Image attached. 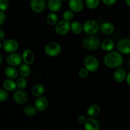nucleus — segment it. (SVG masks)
Here are the masks:
<instances>
[{"label": "nucleus", "instance_id": "nucleus-4", "mask_svg": "<svg viewBox=\"0 0 130 130\" xmlns=\"http://www.w3.org/2000/svg\"><path fill=\"white\" fill-rule=\"evenodd\" d=\"M85 67L90 72H95L99 69V62L97 58L92 55H88L84 60Z\"/></svg>", "mask_w": 130, "mask_h": 130}, {"label": "nucleus", "instance_id": "nucleus-8", "mask_svg": "<svg viewBox=\"0 0 130 130\" xmlns=\"http://www.w3.org/2000/svg\"><path fill=\"white\" fill-rule=\"evenodd\" d=\"M117 49L122 54L128 55L130 53V39H123L118 41Z\"/></svg>", "mask_w": 130, "mask_h": 130}, {"label": "nucleus", "instance_id": "nucleus-9", "mask_svg": "<svg viewBox=\"0 0 130 130\" xmlns=\"http://www.w3.org/2000/svg\"><path fill=\"white\" fill-rule=\"evenodd\" d=\"M14 101L18 104H24L27 102L29 96L25 91H23L22 89L16 90L13 94Z\"/></svg>", "mask_w": 130, "mask_h": 130}, {"label": "nucleus", "instance_id": "nucleus-35", "mask_svg": "<svg viewBox=\"0 0 130 130\" xmlns=\"http://www.w3.org/2000/svg\"><path fill=\"white\" fill-rule=\"evenodd\" d=\"M103 3L107 6H112L116 3L117 0H102Z\"/></svg>", "mask_w": 130, "mask_h": 130}, {"label": "nucleus", "instance_id": "nucleus-12", "mask_svg": "<svg viewBox=\"0 0 130 130\" xmlns=\"http://www.w3.org/2000/svg\"><path fill=\"white\" fill-rule=\"evenodd\" d=\"M34 106L39 112L44 111L48 106V101L44 96H39L34 102Z\"/></svg>", "mask_w": 130, "mask_h": 130}, {"label": "nucleus", "instance_id": "nucleus-42", "mask_svg": "<svg viewBox=\"0 0 130 130\" xmlns=\"http://www.w3.org/2000/svg\"><path fill=\"white\" fill-rule=\"evenodd\" d=\"M62 1H68V0H62Z\"/></svg>", "mask_w": 130, "mask_h": 130}, {"label": "nucleus", "instance_id": "nucleus-15", "mask_svg": "<svg viewBox=\"0 0 130 130\" xmlns=\"http://www.w3.org/2000/svg\"><path fill=\"white\" fill-rule=\"evenodd\" d=\"M114 79L117 83H122L126 79V74L123 69L119 68L114 72Z\"/></svg>", "mask_w": 130, "mask_h": 130}, {"label": "nucleus", "instance_id": "nucleus-5", "mask_svg": "<svg viewBox=\"0 0 130 130\" xmlns=\"http://www.w3.org/2000/svg\"><path fill=\"white\" fill-rule=\"evenodd\" d=\"M99 23L95 20H87L83 24V30L88 35H95L99 32Z\"/></svg>", "mask_w": 130, "mask_h": 130}, {"label": "nucleus", "instance_id": "nucleus-21", "mask_svg": "<svg viewBox=\"0 0 130 130\" xmlns=\"http://www.w3.org/2000/svg\"><path fill=\"white\" fill-rule=\"evenodd\" d=\"M17 85L12 79H8L5 80L3 83V87L7 91H13L16 89Z\"/></svg>", "mask_w": 130, "mask_h": 130}, {"label": "nucleus", "instance_id": "nucleus-2", "mask_svg": "<svg viewBox=\"0 0 130 130\" xmlns=\"http://www.w3.org/2000/svg\"><path fill=\"white\" fill-rule=\"evenodd\" d=\"M100 39L95 35H88L83 41V46L86 50L94 51L97 50L100 46Z\"/></svg>", "mask_w": 130, "mask_h": 130}, {"label": "nucleus", "instance_id": "nucleus-3", "mask_svg": "<svg viewBox=\"0 0 130 130\" xmlns=\"http://www.w3.org/2000/svg\"><path fill=\"white\" fill-rule=\"evenodd\" d=\"M61 51L62 47L57 42L48 43L44 47V52L49 57H56L60 53Z\"/></svg>", "mask_w": 130, "mask_h": 130}, {"label": "nucleus", "instance_id": "nucleus-11", "mask_svg": "<svg viewBox=\"0 0 130 130\" xmlns=\"http://www.w3.org/2000/svg\"><path fill=\"white\" fill-rule=\"evenodd\" d=\"M45 0H31L30 8L35 13H41L46 8Z\"/></svg>", "mask_w": 130, "mask_h": 130}, {"label": "nucleus", "instance_id": "nucleus-29", "mask_svg": "<svg viewBox=\"0 0 130 130\" xmlns=\"http://www.w3.org/2000/svg\"><path fill=\"white\" fill-rule=\"evenodd\" d=\"M17 85L19 89H24L27 86V81L25 79V77H20L17 81Z\"/></svg>", "mask_w": 130, "mask_h": 130}, {"label": "nucleus", "instance_id": "nucleus-10", "mask_svg": "<svg viewBox=\"0 0 130 130\" xmlns=\"http://www.w3.org/2000/svg\"><path fill=\"white\" fill-rule=\"evenodd\" d=\"M22 57L18 53H11L6 57V62L8 65L11 66H19L22 62Z\"/></svg>", "mask_w": 130, "mask_h": 130}, {"label": "nucleus", "instance_id": "nucleus-1", "mask_svg": "<svg viewBox=\"0 0 130 130\" xmlns=\"http://www.w3.org/2000/svg\"><path fill=\"white\" fill-rule=\"evenodd\" d=\"M104 62V64L109 68H118L123 64V58L120 52L110 51L105 56Z\"/></svg>", "mask_w": 130, "mask_h": 130}, {"label": "nucleus", "instance_id": "nucleus-13", "mask_svg": "<svg viewBox=\"0 0 130 130\" xmlns=\"http://www.w3.org/2000/svg\"><path fill=\"white\" fill-rule=\"evenodd\" d=\"M85 129L86 130H99L100 125L96 119L91 117L87 118L85 124Z\"/></svg>", "mask_w": 130, "mask_h": 130}, {"label": "nucleus", "instance_id": "nucleus-26", "mask_svg": "<svg viewBox=\"0 0 130 130\" xmlns=\"http://www.w3.org/2000/svg\"><path fill=\"white\" fill-rule=\"evenodd\" d=\"M46 22L50 25H56L58 22V16L55 12H51L47 15Z\"/></svg>", "mask_w": 130, "mask_h": 130}, {"label": "nucleus", "instance_id": "nucleus-19", "mask_svg": "<svg viewBox=\"0 0 130 130\" xmlns=\"http://www.w3.org/2000/svg\"><path fill=\"white\" fill-rule=\"evenodd\" d=\"M100 29L104 34H107V35L111 34L114 31V25L109 22H105L102 23L100 25Z\"/></svg>", "mask_w": 130, "mask_h": 130}, {"label": "nucleus", "instance_id": "nucleus-22", "mask_svg": "<svg viewBox=\"0 0 130 130\" xmlns=\"http://www.w3.org/2000/svg\"><path fill=\"white\" fill-rule=\"evenodd\" d=\"M101 48L105 52H110L114 47V43L112 39H106L102 42L100 44Z\"/></svg>", "mask_w": 130, "mask_h": 130}, {"label": "nucleus", "instance_id": "nucleus-32", "mask_svg": "<svg viewBox=\"0 0 130 130\" xmlns=\"http://www.w3.org/2000/svg\"><path fill=\"white\" fill-rule=\"evenodd\" d=\"M9 8V2L8 0H0V10L1 11H6Z\"/></svg>", "mask_w": 130, "mask_h": 130}, {"label": "nucleus", "instance_id": "nucleus-20", "mask_svg": "<svg viewBox=\"0 0 130 130\" xmlns=\"http://www.w3.org/2000/svg\"><path fill=\"white\" fill-rule=\"evenodd\" d=\"M5 76L9 79H13L17 78L19 75V72L14 67V66H9V67H6L5 69Z\"/></svg>", "mask_w": 130, "mask_h": 130}, {"label": "nucleus", "instance_id": "nucleus-43", "mask_svg": "<svg viewBox=\"0 0 130 130\" xmlns=\"http://www.w3.org/2000/svg\"><path fill=\"white\" fill-rule=\"evenodd\" d=\"M45 1H48V0H45Z\"/></svg>", "mask_w": 130, "mask_h": 130}, {"label": "nucleus", "instance_id": "nucleus-31", "mask_svg": "<svg viewBox=\"0 0 130 130\" xmlns=\"http://www.w3.org/2000/svg\"><path fill=\"white\" fill-rule=\"evenodd\" d=\"M7 90H6L4 88H1L0 89V102H5L8 99V95Z\"/></svg>", "mask_w": 130, "mask_h": 130}, {"label": "nucleus", "instance_id": "nucleus-7", "mask_svg": "<svg viewBox=\"0 0 130 130\" xmlns=\"http://www.w3.org/2000/svg\"><path fill=\"white\" fill-rule=\"evenodd\" d=\"M2 47L5 52L9 53H15L16 51H17V50L19 48V44L17 41L10 39L5 40L3 42Z\"/></svg>", "mask_w": 130, "mask_h": 130}, {"label": "nucleus", "instance_id": "nucleus-18", "mask_svg": "<svg viewBox=\"0 0 130 130\" xmlns=\"http://www.w3.org/2000/svg\"><path fill=\"white\" fill-rule=\"evenodd\" d=\"M100 107L97 104H92L90 105L87 109V115L89 117H91V118H95L97 116L100 112Z\"/></svg>", "mask_w": 130, "mask_h": 130}, {"label": "nucleus", "instance_id": "nucleus-6", "mask_svg": "<svg viewBox=\"0 0 130 130\" xmlns=\"http://www.w3.org/2000/svg\"><path fill=\"white\" fill-rule=\"evenodd\" d=\"M71 29V24L69 21L64 20L57 22L55 25V31L58 35L64 36L69 32Z\"/></svg>", "mask_w": 130, "mask_h": 130}, {"label": "nucleus", "instance_id": "nucleus-33", "mask_svg": "<svg viewBox=\"0 0 130 130\" xmlns=\"http://www.w3.org/2000/svg\"><path fill=\"white\" fill-rule=\"evenodd\" d=\"M89 72H89V71L85 67V68L81 69L79 70V71L78 72V75L79 76L80 78L85 79L88 76Z\"/></svg>", "mask_w": 130, "mask_h": 130}, {"label": "nucleus", "instance_id": "nucleus-16", "mask_svg": "<svg viewBox=\"0 0 130 130\" xmlns=\"http://www.w3.org/2000/svg\"><path fill=\"white\" fill-rule=\"evenodd\" d=\"M62 7V0H48V8L52 12H57Z\"/></svg>", "mask_w": 130, "mask_h": 130}, {"label": "nucleus", "instance_id": "nucleus-28", "mask_svg": "<svg viewBox=\"0 0 130 130\" xmlns=\"http://www.w3.org/2000/svg\"><path fill=\"white\" fill-rule=\"evenodd\" d=\"M85 3L88 8L94 10L98 7L100 3V0H85Z\"/></svg>", "mask_w": 130, "mask_h": 130}, {"label": "nucleus", "instance_id": "nucleus-27", "mask_svg": "<svg viewBox=\"0 0 130 130\" xmlns=\"http://www.w3.org/2000/svg\"><path fill=\"white\" fill-rule=\"evenodd\" d=\"M37 109L35 107V106H32V105H28L24 107V112L25 113V115L28 116H34L37 113Z\"/></svg>", "mask_w": 130, "mask_h": 130}, {"label": "nucleus", "instance_id": "nucleus-14", "mask_svg": "<svg viewBox=\"0 0 130 130\" xmlns=\"http://www.w3.org/2000/svg\"><path fill=\"white\" fill-rule=\"evenodd\" d=\"M69 6L74 12H80L83 9L84 4L82 0H69Z\"/></svg>", "mask_w": 130, "mask_h": 130}, {"label": "nucleus", "instance_id": "nucleus-25", "mask_svg": "<svg viewBox=\"0 0 130 130\" xmlns=\"http://www.w3.org/2000/svg\"><path fill=\"white\" fill-rule=\"evenodd\" d=\"M30 72H31V70H30L29 65L25 63V64H22L20 66V68H19V73L22 77H29L30 75Z\"/></svg>", "mask_w": 130, "mask_h": 130}, {"label": "nucleus", "instance_id": "nucleus-30", "mask_svg": "<svg viewBox=\"0 0 130 130\" xmlns=\"http://www.w3.org/2000/svg\"><path fill=\"white\" fill-rule=\"evenodd\" d=\"M74 17V13L73 11L70 9V10H67L66 11H64L63 14V18L64 20H67V21H71V20H72Z\"/></svg>", "mask_w": 130, "mask_h": 130}, {"label": "nucleus", "instance_id": "nucleus-34", "mask_svg": "<svg viewBox=\"0 0 130 130\" xmlns=\"http://www.w3.org/2000/svg\"><path fill=\"white\" fill-rule=\"evenodd\" d=\"M6 16L3 11H0V25H3L6 20Z\"/></svg>", "mask_w": 130, "mask_h": 130}, {"label": "nucleus", "instance_id": "nucleus-41", "mask_svg": "<svg viewBox=\"0 0 130 130\" xmlns=\"http://www.w3.org/2000/svg\"><path fill=\"white\" fill-rule=\"evenodd\" d=\"M128 66H129V67L130 68V60L128 61Z\"/></svg>", "mask_w": 130, "mask_h": 130}, {"label": "nucleus", "instance_id": "nucleus-37", "mask_svg": "<svg viewBox=\"0 0 130 130\" xmlns=\"http://www.w3.org/2000/svg\"><path fill=\"white\" fill-rule=\"evenodd\" d=\"M5 36V32L3 30L2 28H0V39L2 40L4 38Z\"/></svg>", "mask_w": 130, "mask_h": 130}, {"label": "nucleus", "instance_id": "nucleus-24", "mask_svg": "<svg viewBox=\"0 0 130 130\" xmlns=\"http://www.w3.org/2000/svg\"><path fill=\"white\" fill-rule=\"evenodd\" d=\"M44 92V87L41 84L34 85L31 90V93L32 95L36 97L41 96Z\"/></svg>", "mask_w": 130, "mask_h": 130}, {"label": "nucleus", "instance_id": "nucleus-38", "mask_svg": "<svg viewBox=\"0 0 130 130\" xmlns=\"http://www.w3.org/2000/svg\"><path fill=\"white\" fill-rule=\"evenodd\" d=\"M126 80L127 84H128V85L130 86V72L126 76Z\"/></svg>", "mask_w": 130, "mask_h": 130}, {"label": "nucleus", "instance_id": "nucleus-39", "mask_svg": "<svg viewBox=\"0 0 130 130\" xmlns=\"http://www.w3.org/2000/svg\"><path fill=\"white\" fill-rule=\"evenodd\" d=\"M125 2L126 3V5L130 7V0H125Z\"/></svg>", "mask_w": 130, "mask_h": 130}, {"label": "nucleus", "instance_id": "nucleus-40", "mask_svg": "<svg viewBox=\"0 0 130 130\" xmlns=\"http://www.w3.org/2000/svg\"><path fill=\"white\" fill-rule=\"evenodd\" d=\"M3 56L2 55L0 54V64H1V63H3Z\"/></svg>", "mask_w": 130, "mask_h": 130}, {"label": "nucleus", "instance_id": "nucleus-36", "mask_svg": "<svg viewBox=\"0 0 130 130\" xmlns=\"http://www.w3.org/2000/svg\"><path fill=\"white\" fill-rule=\"evenodd\" d=\"M86 119H86V117H85V116H83V115L79 116L77 118V121H78V122L80 123V124H85Z\"/></svg>", "mask_w": 130, "mask_h": 130}, {"label": "nucleus", "instance_id": "nucleus-17", "mask_svg": "<svg viewBox=\"0 0 130 130\" xmlns=\"http://www.w3.org/2000/svg\"><path fill=\"white\" fill-rule=\"evenodd\" d=\"M22 58L24 63L28 65H30L34 61V55L33 52L30 50H25L22 53Z\"/></svg>", "mask_w": 130, "mask_h": 130}, {"label": "nucleus", "instance_id": "nucleus-23", "mask_svg": "<svg viewBox=\"0 0 130 130\" xmlns=\"http://www.w3.org/2000/svg\"><path fill=\"white\" fill-rule=\"evenodd\" d=\"M71 29L72 32L75 34H81L83 30V25L78 21H74L71 23Z\"/></svg>", "mask_w": 130, "mask_h": 130}]
</instances>
